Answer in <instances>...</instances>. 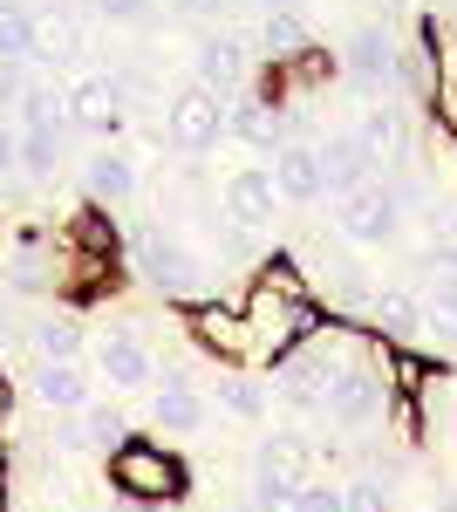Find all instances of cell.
I'll return each mask as SVG.
<instances>
[{"mask_svg":"<svg viewBox=\"0 0 457 512\" xmlns=\"http://www.w3.org/2000/svg\"><path fill=\"white\" fill-rule=\"evenodd\" d=\"M198 424H205V396L191 390V383H164V390H157V431L191 437Z\"/></svg>","mask_w":457,"mask_h":512,"instance_id":"obj_19","label":"cell"},{"mask_svg":"<svg viewBox=\"0 0 457 512\" xmlns=\"http://www.w3.org/2000/svg\"><path fill=\"white\" fill-rule=\"evenodd\" d=\"M14 110H21L28 130H62V117H69V89H55V82H28V96H21Z\"/></svg>","mask_w":457,"mask_h":512,"instance_id":"obj_23","label":"cell"},{"mask_svg":"<svg viewBox=\"0 0 457 512\" xmlns=\"http://www.w3.org/2000/svg\"><path fill=\"white\" fill-rule=\"evenodd\" d=\"M273 7H307V0H260V14H273Z\"/></svg>","mask_w":457,"mask_h":512,"instance_id":"obj_34","label":"cell"},{"mask_svg":"<svg viewBox=\"0 0 457 512\" xmlns=\"http://www.w3.org/2000/svg\"><path fill=\"white\" fill-rule=\"evenodd\" d=\"M348 76H362V82H382L389 89V76H396V55H403V41L389 35V28H376V21H362L355 35H348Z\"/></svg>","mask_w":457,"mask_h":512,"instance_id":"obj_13","label":"cell"},{"mask_svg":"<svg viewBox=\"0 0 457 512\" xmlns=\"http://www.w3.org/2000/svg\"><path fill=\"white\" fill-rule=\"evenodd\" d=\"M444 55H430V103H437V117L444 130L457 137V41H437Z\"/></svg>","mask_w":457,"mask_h":512,"instance_id":"obj_22","label":"cell"},{"mask_svg":"<svg viewBox=\"0 0 457 512\" xmlns=\"http://www.w3.org/2000/svg\"><path fill=\"white\" fill-rule=\"evenodd\" d=\"M219 403H226L232 417H246V424H260V417H267V390H260V383H246V376H219Z\"/></svg>","mask_w":457,"mask_h":512,"instance_id":"obj_26","label":"cell"},{"mask_svg":"<svg viewBox=\"0 0 457 512\" xmlns=\"http://www.w3.org/2000/svg\"><path fill=\"white\" fill-rule=\"evenodd\" d=\"M96 369H103L110 390H151L157 383V355L144 349L137 335H110V342L96 349Z\"/></svg>","mask_w":457,"mask_h":512,"instance_id":"obj_11","label":"cell"},{"mask_svg":"<svg viewBox=\"0 0 457 512\" xmlns=\"http://www.w3.org/2000/svg\"><path fill=\"white\" fill-rule=\"evenodd\" d=\"M123 82L116 76H76L69 82V123H82L89 137H116L123 130Z\"/></svg>","mask_w":457,"mask_h":512,"instance_id":"obj_6","label":"cell"},{"mask_svg":"<svg viewBox=\"0 0 457 512\" xmlns=\"http://www.w3.org/2000/svg\"><path fill=\"white\" fill-rule=\"evenodd\" d=\"M437 512H457V499H444V506H437Z\"/></svg>","mask_w":457,"mask_h":512,"instance_id":"obj_36","label":"cell"},{"mask_svg":"<svg viewBox=\"0 0 457 512\" xmlns=\"http://www.w3.org/2000/svg\"><path fill=\"white\" fill-rule=\"evenodd\" d=\"M342 506L348 512H389V506H396V492H389V478L369 472V478H348V485H342Z\"/></svg>","mask_w":457,"mask_h":512,"instance_id":"obj_27","label":"cell"},{"mask_svg":"<svg viewBox=\"0 0 457 512\" xmlns=\"http://www.w3.org/2000/svg\"><path fill=\"white\" fill-rule=\"evenodd\" d=\"M267 171H273V192L287 198V205H321L328 198V178H321V151L314 144H280Z\"/></svg>","mask_w":457,"mask_h":512,"instance_id":"obj_7","label":"cell"},{"mask_svg":"<svg viewBox=\"0 0 457 512\" xmlns=\"http://www.w3.org/2000/svg\"><path fill=\"white\" fill-rule=\"evenodd\" d=\"M369 321H376L382 335H417L423 301L410 294V287H376V294H369Z\"/></svg>","mask_w":457,"mask_h":512,"instance_id":"obj_18","label":"cell"},{"mask_svg":"<svg viewBox=\"0 0 457 512\" xmlns=\"http://www.w3.org/2000/svg\"><path fill=\"white\" fill-rule=\"evenodd\" d=\"M103 21H116V28H144L151 21V0H89Z\"/></svg>","mask_w":457,"mask_h":512,"instance_id":"obj_30","label":"cell"},{"mask_svg":"<svg viewBox=\"0 0 457 512\" xmlns=\"http://www.w3.org/2000/svg\"><path fill=\"white\" fill-rule=\"evenodd\" d=\"M226 137H239V144H253V151H280V110H273V96H239V103H226Z\"/></svg>","mask_w":457,"mask_h":512,"instance_id":"obj_16","label":"cell"},{"mask_svg":"<svg viewBox=\"0 0 457 512\" xmlns=\"http://www.w3.org/2000/svg\"><path fill=\"white\" fill-rule=\"evenodd\" d=\"M335 233L348 246H389L403 233V192L382 185V178H362V185L335 192Z\"/></svg>","mask_w":457,"mask_h":512,"instance_id":"obj_2","label":"cell"},{"mask_svg":"<svg viewBox=\"0 0 457 512\" xmlns=\"http://www.w3.org/2000/svg\"><path fill=\"white\" fill-rule=\"evenodd\" d=\"M0 55H14V62H41V55H48L41 21L28 7H14V0H0Z\"/></svg>","mask_w":457,"mask_h":512,"instance_id":"obj_17","label":"cell"},{"mask_svg":"<svg viewBox=\"0 0 457 512\" xmlns=\"http://www.w3.org/2000/svg\"><path fill=\"white\" fill-rule=\"evenodd\" d=\"M260 41H267L273 62H287V55L314 48V28L301 21V7H273V14H260Z\"/></svg>","mask_w":457,"mask_h":512,"instance_id":"obj_20","label":"cell"},{"mask_svg":"<svg viewBox=\"0 0 457 512\" xmlns=\"http://www.w3.org/2000/svg\"><path fill=\"white\" fill-rule=\"evenodd\" d=\"M273 205H280V192H273L267 164H239V171L226 178V219H239L246 233L273 226Z\"/></svg>","mask_w":457,"mask_h":512,"instance_id":"obj_9","label":"cell"},{"mask_svg":"<svg viewBox=\"0 0 457 512\" xmlns=\"http://www.w3.org/2000/svg\"><path fill=\"white\" fill-rule=\"evenodd\" d=\"M362 144L376 151V164H410L417 158V130H410V117L396 110V103H376V110H362Z\"/></svg>","mask_w":457,"mask_h":512,"instance_id":"obj_12","label":"cell"},{"mask_svg":"<svg viewBox=\"0 0 457 512\" xmlns=\"http://www.w3.org/2000/svg\"><path fill=\"white\" fill-rule=\"evenodd\" d=\"M110 478H116V492L123 499H144V506H171V499H185L191 492V472H185V458L178 451H164L157 437H123L110 451Z\"/></svg>","mask_w":457,"mask_h":512,"instance_id":"obj_1","label":"cell"},{"mask_svg":"<svg viewBox=\"0 0 457 512\" xmlns=\"http://www.w3.org/2000/svg\"><path fill=\"white\" fill-rule=\"evenodd\" d=\"M0 342H7V301H0Z\"/></svg>","mask_w":457,"mask_h":512,"instance_id":"obj_35","label":"cell"},{"mask_svg":"<svg viewBox=\"0 0 457 512\" xmlns=\"http://www.w3.org/2000/svg\"><path fill=\"white\" fill-rule=\"evenodd\" d=\"M137 274L151 280V287H164L171 301H205V260L191 253L185 239H171V233H144L137 239Z\"/></svg>","mask_w":457,"mask_h":512,"instance_id":"obj_3","label":"cell"},{"mask_svg":"<svg viewBox=\"0 0 457 512\" xmlns=\"http://www.w3.org/2000/svg\"><path fill=\"white\" fill-rule=\"evenodd\" d=\"M191 82H205V89L232 96V89L246 82V41H239V35H205L198 48H191Z\"/></svg>","mask_w":457,"mask_h":512,"instance_id":"obj_10","label":"cell"},{"mask_svg":"<svg viewBox=\"0 0 457 512\" xmlns=\"http://www.w3.org/2000/svg\"><path fill=\"white\" fill-rule=\"evenodd\" d=\"M178 7H185L191 21H219L226 14V0H178Z\"/></svg>","mask_w":457,"mask_h":512,"instance_id":"obj_33","label":"cell"},{"mask_svg":"<svg viewBox=\"0 0 457 512\" xmlns=\"http://www.w3.org/2000/svg\"><path fill=\"white\" fill-rule=\"evenodd\" d=\"M430 267H444V274H457V239H430Z\"/></svg>","mask_w":457,"mask_h":512,"instance_id":"obj_32","label":"cell"},{"mask_svg":"<svg viewBox=\"0 0 457 512\" xmlns=\"http://www.w3.org/2000/svg\"><path fill=\"white\" fill-rule=\"evenodd\" d=\"M14 171H28L35 185H48L62 171V130H21V164Z\"/></svg>","mask_w":457,"mask_h":512,"instance_id":"obj_24","label":"cell"},{"mask_svg":"<svg viewBox=\"0 0 457 512\" xmlns=\"http://www.w3.org/2000/svg\"><path fill=\"white\" fill-rule=\"evenodd\" d=\"M82 185H89L96 205H123V198L137 192V158H130V151H116V144H103V151H89V158H82Z\"/></svg>","mask_w":457,"mask_h":512,"instance_id":"obj_14","label":"cell"},{"mask_svg":"<svg viewBox=\"0 0 457 512\" xmlns=\"http://www.w3.org/2000/svg\"><path fill=\"white\" fill-rule=\"evenodd\" d=\"M294 512H348L342 506V485H328V478H301V492H294Z\"/></svg>","mask_w":457,"mask_h":512,"instance_id":"obj_28","label":"cell"},{"mask_svg":"<svg viewBox=\"0 0 457 512\" xmlns=\"http://www.w3.org/2000/svg\"><path fill=\"white\" fill-rule=\"evenodd\" d=\"M382 403H389V383H382V369L369 355H348L342 369H335V383H328V396H321V410L335 424H376Z\"/></svg>","mask_w":457,"mask_h":512,"instance_id":"obj_5","label":"cell"},{"mask_svg":"<svg viewBox=\"0 0 457 512\" xmlns=\"http://www.w3.org/2000/svg\"><path fill=\"white\" fill-rule=\"evenodd\" d=\"M321 178H328V198L335 192H348V185H362V178H376V151L362 144V130L348 123V130H328L321 144Z\"/></svg>","mask_w":457,"mask_h":512,"instance_id":"obj_8","label":"cell"},{"mask_svg":"<svg viewBox=\"0 0 457 512\" xmlns=\"http://www.w3.org/2000/svg\"><path fill=\"white\" fill-rule=\"evenodd\" d=\"M14 164H21V137H14V130H7V123H0V178H7V171H14Z\"/></svg>","mask_w":457,"mask_h":512,"instance_id":"obj_31","label":"cell"},{"mask_svg":"<svg viewBox=\"0 0 457 512\" xmlns=\"http://www.w3.org/2000/svg\"><path fill=\"white\" fill-rule=\"evenodd\" d=\"M28 390H35L41 410H62V417H76L82 403H89V376H82L76 362H48V355H41L35 376H28Z\"/></svg>","mask_w":457,"mask_h":512,"instance_id":"obj_15","label":"cell"},{"mask_svg":"<svg viewBox=\"0 0 457 512\" xmlns=\"http://www.w3.org/2000/svg\"><path fill=\"white\" fill-rule=\"evenodd\" d=\"M123 437H130V424H123V410H116V403H82V410H76V444L116 451Z\"/></svg>","mask_w":457,"mask_h":512,"instance_id":"obj_21","label":"cell"},{"mask_svg":"<svg viewBox=\"0 0 457 512\" xmlns=\"http://www.w3.org/2000/svg\"><path fill=\"white\" fill-rule=\"evenodd\" d=\"M0 410H7V383H0Z\"/></svg>","mask_w":457,"mask_h":512,"instance_id":"obj_37","label":"cell"},{"mask_svg":"<svg viewBox=\"0 0 457 512\" xmlns=\"http://www.w3.org/2000/svg\"><path fill=\"white\" fill-rule=\"evenodd\" d=\"M82 349V321L76 315H41L35 321V355H48V362H76Z\"/></svg>","mask_w":457,"mask_h":512,"instance_id":"obj_25","label":"cell"},{"mask_svg":"<svg viewBox=\"0 0 457 512\" xmlns=\"http://www.w3.org/2000/svg\"><path fill=\"white\" fill-rule=\"evenodd\" d=\"M164 130H171L178 151H212V144L226 137V96L205 89V82H185V89L164 103Z\"/></svg>","mask_w":457,"mask_h":512,"instance_id":"obj_4","label":"cell"},{"mask_svg":"<svg viewBox=\"0 0 457 512\" xmlns=\"http://www.w3.org/2000/svg\"><path fill=\"white\" fill-rule=\"evenodd\" d=\"M28 82H35V69H28V62H14V55H0V110H14V103L28 96Z\"/></svg>","mask_w":457,"mask_h":512,"instance_id":"obj_29","label":"cell"}]
</instances>
